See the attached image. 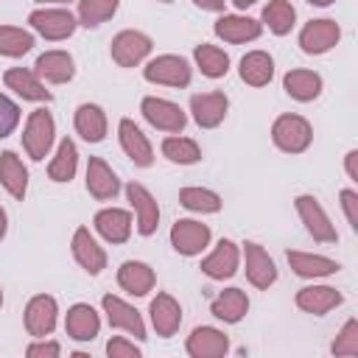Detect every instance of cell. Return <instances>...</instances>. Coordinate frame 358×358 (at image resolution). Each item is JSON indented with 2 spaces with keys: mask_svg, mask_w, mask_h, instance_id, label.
Listing matches in <instances>:
<instances>
[{
  "mask_svg": "<svg viewBox=\"0 0 358 358\" xmlns=\"http://www.w3.org/2000/svg\"><path fill=\"white\" fill-rule=\"evenodd\" d=\"M39 78L50 81V84H67L73 76H76V64H73V56L64 53V50H48L36 59V70H34Z\"/></svg>",
  "mask_w": 358,
  "mask_h": 358,
  "instance_id": "cell-23",
  "label": "cell"
},
{
  "mask_svg": "<svg viewBox=\"0 0 358 358\" xmlns=\"http://www.w3.org/2000/svg\"><path fill=\"white\" fill-rule=\"evenodd\" d=\"M39 3H64V0H39Z\"/></svg>",
  "mask_w": 358,
  "mask_h": 358,
  "instance_id": "cell-51",
  "label": "cell"
},
{
  "mask_svg": "<svg viewBox=\"0 0 358 358\" xmlns=\"http://www.w3.org/2000/svg\"><path fill=\"white\" fill-rule=\"evenodd\" d=\"M210 243V227L201 221H190V218H179L171 227V246L179 255H199L204 246Z\"/></svg>",
  "mask_w": 358,
  "mask_h": 358,
  "instance_id": "cell-8",
  "label": "cell"
},
{
  "mask_svg": "<svg viewBox=\"0 0 358 358\" xmlns=\"http://www.w3.org/2000/svg\"><path fill=\"white\" fill-rule=\"evenodd\" d=\"M0 305H3V291H0Z\"/></svg>",
  "mask_w": 358,
  "mask_h": 358,
  "instance_id": "cell-52",
  "label": "cell"
},
{
  "mask_svg": "<svg viewBox=\"0 0 358 358\" xmlns=\"http://www.w3.org/2000/svg\"><path fill=\"white\" fill-rule=\"evenodd\" d=\"M294 20H296V11H294V6L288 0H268L263 6V22L277 36H285L294 28Z\"/></svg>",
  "mask_w": 358,
  "mask_h": 358,
  "instance_id": "cell-35",
  "label": "cell"
},
{
  "mask_svg": "<svg viewBox=\"0 0 358 358\" xmlns=\"http://www.w3.org/2000/svg\"><path fill=\"white\" fill-rule=\"evenodd\" d=\"M151 53V39L143 31H120L112 39V59L120 67H134Z\"/></svg>",
  "mask_w": 358,
  "mask_h": 358,
  "instance_id": "cell-10",
  "label": "cell"
},
{
  "mask_svg": "<svg viewBox=\"0 0 358 358\" xmlns=\"http://www.w3.org/2000/svg\"><path fill=\"white\" fill-rule=\"evenodd\" d=\"M76 168H78V151H76V143L70 137H64L56 148V157L50 159L48 165V176L53 182H70L76 176Z\"/></svg>",
  "mask_w": 358,
  "mask_h": 358,
  "instance_id": "cell-34",
  "label": "cell"
},
{
  "mask_svg": "<svg viewBox=\"0 0 358 358\" xmlns=\"http://www.w3.org/2000/svg\"><path fill=\"white\" fill-rule=\"evenodd\" d=\"M6 229H8V218H6V210L0 207V241L6 238Z\"/></svg>",
  "mask_w": 358,
  "mask_h": 358,
  "instance_id": "cell-48",
  "label": "cell"
},
{
  "mask_svg": "<svg viewBox=\"0 0 358 358\" xmlns=\"http://www.w3.org/2000/svg\"><path fill=\"white\" fill-rule=\"evenodd\" d=\"M34 48V36L17 25H0V56H25Z\"/></svg>",
  "mask_w": 358,
  "mask_h": 358,
  "instance_id": "cell-39",
  "label": "cell"
},
{
  "mask_svg": "<svg viewBox=\"0 0 358 358\" xmlns=\"http://www.w3.org/2000/svg\"><path fill=\"white\" fill-rule=\"evenodd\" d=\"M193 56H196L199 70H201L207 78H221V76H227V70H229V56H227L221 48H215V45L201 42V45L193 50Z\"/></svg>",
  "mask_w": 358,
  "mask_h": 358,
  "instance_id": "cell-36",
  "label": "cell"
},
{
  "mask_svg": "<svg viewBox=\"0 0 358 358\" xmlns=\"http://www.w3.org/2000/svg\"><path fill=\"white\" fill-rule=\"evenodd\" d=\"M333 355H358V322L355 319H350V322H344V327H341V333L336 336V341H333Z\"/></svg>",
  "mask_w": 358,
  "mask_h": 358,
  "instance_id": "cell-41",
  "label": "cell"
},
{
  "mask_svg": "<svg viewBox=\"0 0 358 358\" xmlns=\"http://www.w3.org/2000/svg\"><path fill=\"white\" fill-rule=\"evenodd\" d=\"M148 310H151V324H154L157 336L168 338V336H173L179 330V324H182V308H179V302L171 294H157L151 299V308Z\"/></svg>",
  "mask_w": 358,
  "mask_h": 358,
  "instance_id": "cell-20",
  "label": "cell"
},
{
  "mask_svg": "<svg viewBox=\"0 0 358 358\" xmlns=\"http://www.w3.org/2000/svg\"><path fill=\"white\" fill-rule=\"evenodd\" d=\"M117 3L120 0H81L78 3V22L87 28H95L117 11Z\"/></svg>",
  "mask_w": 358,
  "mask_h": 358,
  "instance_id": "cell-40",
  "label": "cell"
},
{
  "mask_svg": "<svg viewBox=\"0 0 358 358\" xmlns=\"http://www.w3.org/2000/svg\"><path fill=\"white\" fill-rule=\"evenodd\" d=\"M92 224H95L98 235H101L103 241H109V243H126L129 235H131V215H129L126 210H120V207H106V210H101Z\"/></svg>",
  "mask_w": 358,
  "mask_h": 358,
  "instance_id": "cell-21",
  "label": "cell"
},
{
  "mask_svg": "<svg viewBox=\"0 0 358 358\" xmlns=\"http://www.w3.org/2000/svg\"><path fill=\"white\" fill-rule=\"evenodd\" d=\"M126 196L137 213V232L140 235H154L157 224H159V207L154 201V196L140 185V182H129L126 185Z\"/></svg>",
  "mask_w": 358,
  "mask_h": 358,
  "instance_id": "cell-13",
  "label": "cell"
},
{
  "mask_svg": "<svg viewBox=\"0 0 358 358\" xmlns=\"http://www.w3.org/2000/svg\"><path fill=\"white\" fill-rule=\"evenodd\" d=\"M117 134H120V145H123L126 157H129L137 168H148V165L154 162V148H151L148 137L140 131V126H137L134 120L123 117L120 126H117Z\"/></svg>",
  "mask_w": 358,
  "mask_h": 358,
  "instance_id": "cell-12",
  "label": "cell"
},
{
  "mask_svg": "<svg viewBox=\"0 0 358 358\" xmlns=\"http://www.w3.org/2000/svg\"><path fill=\"white\" fill-rule=\"evenodd\" d=\"M64 330H67V336L76 338V341H92V338L98 336V330H101V319H98V313L92 310V305L78 302V305H73V308L67 310Z\"/></svg>",
  "mask_w": 358,
  "mask_h": 358,
  "instance_id": "cell-24",
  "label": "cell"
},
{
  "mask_svg": "<svg viewBox=\"0 0 358 358\" xmlns=\"http://www.w3.org/2000/svg\"><path fill=\"white\" fill-rule=\"evenodd\" d=\"M3 81H6L8 90H14V92H17L20 98H25V101H50V98H53L50 90H45V84L39 81V76L31 73V70H25V67H11V70H6Z\"/></svg>",
  "mask_w": 358,
  "mask_h": 358,
  "instance_id": "cell-25",
  "label": "cell"
},
{
  "mask_svg": "<svg viewBox=\"0 0 358 358\" xmlns=\"http://www.w3.org/2000/svg\"><path fill=\"white\" fill-rule=\"evenodd\" d=\"M310 6H330V3H336V0H308Z\"/></svg>",
  "mask_w": 358,
  "mask_h": 358,
  "instance_id": "cell-50",
  "label": "cell"
},
{
  "mask_svg": "<svg viewBox=\"0 0 358 358\" xmlns=\"http://www.w3.org/2000/svg\"><path fill=\"white\" fill-rule=\"evenodd\" d=\"M344 165H347V176H350L352 182H358V151H350Z\"/></svg>",
  "mask_w": 358,
  "mask_h": 358,
  "instance_id": "cell-46",
  "label": "cell"
},
{
  "mask_svg": "<svg viewBox=\"0 0 358 358\" xmlns=\"http://www.w3.org/2000/svg\"><path fill=\"white\" fill-rule=\"evenodd\" d=\"M53 134H56V123H53V115L48 109H34L28 115V123H25V131H22V148L28 151L31 159H45L50 145H53Z\"/></svg>",
  "mask_w": 358,
  "mask_h": 358,
  "instance_id": "cell-2",
  "label": "cell"
},
{
  "mask_svg": "<svg viewBox=\"0 0 358 358\" xmlns=\"http://www.w3.org/2000/svg\"><path fill=\"white\" fill-rule=\"evenodd\" d=\"M341 207H344V215H347L350 227L358 232V193L355 190H341Z\"/></svg>",
  "mask_w": 358,
  "mask_h": 358,
  "instance_id": "cell-44",
  "label": "cell"
},
{
  "mask_svg": "<svg viewBox=\"0 0 358 358\" xmlns=\"http://www.w3.org/2000/svg\"><path fill=\"white\" fill-rule=\"evenodd\" d=\"M271 140L285 154H302L313 140V129L302 115H280L271 126Z\"/></svg>",
  "mask_w": 358,
  "mask_h": 358,
  "instance_id": "cell-1",
  "label": "cell"
},
{
  "mask_svg": "<svg viewBox=\"0 0 358 358\" xmlns=\"http://www.w3.org/2000/svg\"><path fill=\"white\" fill-rule=\"evenodd\" d=\"M229 101L224 92H196L190 98V112L201 129H215L227 117Z\"/></svg>",
  "mask_w": 358,
  "mask_h": 358,
  "instance_id": "cell-14",
  "label": "cell"
},
{
  "mask_svg": "<svg viewBox=\"0 0 358 358\" xmlns=\"http://www.w3.org/2000/svg\"><path fill=\"white\" fill-rule=\"evenodd\" d=\"M145 81L151 84H165V87H187L190 84V64L187 59L182 56H173V53H165V56H157L145 64L143 70Z\"/></svg>",
  "mask_w": 358,
  "mask_h": 358,
  "instance_id": "cell-3",
  "label": "cell"
},
{
  "mask_svg": "<svg viewBox=\"0 0 358 358\" xmlns=\"http://www.w3.org/2000/svg\"><path fill=\"white\" fill-rule=\"evenodd\" d=\"M162 3H171V0H162Z\"/></svg>",
  "mask_w": 358,
  "mask_h": 358,
  "instance_id": "cell-53",
  "label": "cell"
},
{
  "mask_svg": "<svg viewBox=\"0 0 358 358\" xmlns=\"http://www.w3.org/2000/svg\"><path fill=\"white\" fill-rule=\"evenodd\" d=\"M288 266L294 268V274L316 280V277H330L338 271V263L322 255H308V252H288Z\"/></svg>",
  "mask_w": 358,
  "mask_h": 358,
  "instance_id": "cell-32",
  "label": "cell"
},
{
  "mask_svg": "<svg viewBox=\"0 0 358 358\" xmlns=\"http://www.w3.org/2000/svg\"><path fill=\"white\" fill-rule=\"evenodd\" d=\"M73 257L78 260V266L90 274H101L106 268V255L98 246V241L90 235L87 227H78L73 235Z\"/></svg>",
  "mask_w": 358,
  "mask_h": 358,
  "instance_id": "cell-18",
  "label": "cell"
},
{
  "mask_svg": "<svg viewBox=\"0 0 358 358\" xmlns=\"http://www.w3.org/2000/svg\"><path fill=\"white\" fill-rule=\"evenodd\" d=\"M296 305H299L305 313L324 316L327 310H333V308L341 305V294H338L336 288H330V285H308V288H299Z\"/></svg>",
  "mask_w": 358,
  "mask_h": 358,
  "instance_id": "cell-27",
  "label": "cell"
},
{
  "mask_svg": "<svg viewBox=\"0 0 358 358\" xmlns=\"http://www.w3.org/2000/svg\"><path fill=\"white\" fill-rule=\"evenodd\" d=\"M106 355H109V358H140V350H137L131 341L115 336V338H109V344H106Z\"/></svg>",
  "mask_w": 358,
  "mask_h": 358,
  "instance_id": "cell-43",
  "label": "cell"
},
{
  "mask_svg": "<svg viewBox=\"0 0 358 358\" xmlns=\"http://www.w3.org/2000/svg\"><path fill=\"white\" fill-rule=\"evenodd\" d=\"M243 260H246V280L255 288H268L277 280V266L260 243L246 241L243 243Z\"/></svg>",
  "mask_w": 358,
  "mask_h": 358,
  "instance_id": "cell-11",
  "label": "cell"
},
{
  "mask_svg": "<svg viewBox=\"0 0 358 358\" xmlns=\"http://www.w3.org/2000/svg\"><path fill=\"white\" fill-rule=\"evenodd\" d=\"M210 310H213L215 319H221L227 324H238L249 310V299H246V294L241 288H227L213 299Z\"/></svg>",
  "mask_w": 358,
  "mask_h": 358,
  "instance_id": "cell-29",
  "label": "cell"
},
{
  "mask_svg": "<svg viewBox=\"0 0 358 358\" xmlns=\"http://www.w3.org/2000/svg\"><path fill=\"white\" fill-rule=\"evenodd\" d=\"M296 213H299L305 229L313 235V241H319V243H336L338 241V235H336L327 213L322 210V204L313 196H308V193L305 196H296Z\"/></svg>",
  "mask_w": 358,
  "mask_h": 358,
  "instance_id": "cell-6",
  "label": "cell"
},
{
  "mask_svg": "<svg viewBox=\"0 0 358 358\" xmlns=\"http://www.w3.org/2000/svg\"><path fill=\"white\" fill-rule=\"evenodd\" d=\"M117 282H120L123 291H129V294H134V296H145V294L154 288L157 277H154V268H151L148 263L126 260V263L117 268Z\"/></svg>",
  "mask_w": 358,
  "mask_h": 358,
  "instance_id": "cell-26",
  "label": "cell"
},
{
  "mask_svg": "<svg viewBox=\"0 0 358 358\" xmlns=\"http://www.w3.org/2000/svg\"><path fill=\"white\" fill-rule=\"evenodd\" d=\"M28 22H31V28L36 31V34H42L45 39H67L73 31H76V17L70 14V11H64V8H39V11H34L31 17H28Z\"/></svg>",
  "mask_w": 358,
  "mask_h": 358,
  "instance_id": "cell-7",
  "label": "cell"
},
{
  "mask_svg": "<svg viewBox=\"0 0 358 358\" xmlns=\"http://www.w3.org/2000/svg\"><path fill=\"white\" fill-rule=\"evenodd\" d=\"M193 3L204 11H221L224 8V0H193Z\"/></svg>",
  "mask_w": 358,
  "mask_h": 358,
  "instance_id": "cell-47",
  "label": "cell"
},
{
  "mask_svg": "<svg viewBox=\"0 0 358 358\" xmlns=\"http://www.w3.org/2000/svg\"><path fill=\"white\" fill-rule=\"evenodd\" d=\"M59 352H62V347H59L56 341H34V344L25 350L28 358H56Z\"/></svg>",
  "mask_w": 358,
  "mask_h": 358,
  "instance_id": "cell-45",
  "label": "cell"
},
{
  "mask_svg": "<svg viewBox=\"0 0 358 358\" xmlns=\"http://www.w3.org/2000/svg\"><path fill=\"white\" fill-rule=\"evenodd\" d=\"M17 123H20V106L8 95L0 92V140L8 137L17 129Z\"/></svg>",
  "mask_w": 358,
  "mask_h": 358,
  "instance_id": "cell-42",
  "label": "cell"
},
{
  "mask_svg": "<svg viewBox=\"0 0 358 358\" xmlns=\"http://www.w3.org/2000/svg\"><path fill=\"white\" fill-rule=\"evenodd\" d=\"M87 190H90V196H95L98 201L115 199L117 190H120V182H117L115 171H112L101 157H90V162H87Z\"/></svg>",
  "mask_w": 358,
  "mask_h": 358,
  "instance_id": "cell-17",
  "label": "cell"
},
{
  "mask_svg": "<svg viewBox=\"0 0 358 358\" xmlns=\"http://www.w3.org/2000/svg\"><path fill=\"white\" fill-rule=\"evenodd\" d=\"M274 76V62L268 53L263 50H252L241 59V78L249 84V87H266Z\"/></svg>",
  "mask_w": 358,
  "mask_h": 358,
  "instance_id": "cell-33",
  "label": "cell"
},
{
  "mask_svg": "<svg viewBox=\"0 0 358 358\" xmlns=\"http://www.w3.org/2000/svg\"><path fill=\"white\" fill-rule=\"evenodd\" d=\"M140 112H143V117H145L154 129H159V131H182L185 123H187V115H185L173 101L154 98V95L143 98Z\"/></svg>",
  "mask_w": 358,
  "mask_h": 358,
  "instance_id": "cell-5",
  "label": "cell"
},
{
  "mask_svg": "<svg viewBox=\"0 0 358 358\" xmlns=\"http://www.w3.org/2000/svg\"><path fill=\"white\" fill-rule=\"evenodd\" d=\"M101 305H103V313H106V319H109L112 327L126 330V333H131L134 338H145V324H143L140 313H137L131 305H126L120 296H112V294H106Z\"/></svg>",
  "mask_w": 358,
  "mask_h": 358,
  "instance_id": "cell-15",
  "label": "cell"
},
{
  "mask_svg": "<svg viewBox=\"0 0 358 358\" xmlns=\"http://www.w3.org/2000/svg\"><path fill=\"white\" fill-rule=\"evenodd\" d=\"M76 131L87 143H101L106 137V115L98 103H81L76 109Z\"/></svg>",
  "mask_w": 358,
  "mask_h": 358,
  "instance_id": "cell-31",
  "label": "cell"
},
{
  "mask_svg": "<svg viewBox=\"0 0 358 358\" xmlns=\"http://www.w3.org/2000/svg\"><path fill=\"white\" fill-rule=\"evenodd\" d=\"M238 260H241V252L232 241H221L213 255H207L201 260V271L210 277V280H229L235 271H238Z\"/></svg>",
  "mask_w": 358,
  "mask_h": 358,
  "instance_id": "cell-19",
  "label": "cell"
},
{
  "mask_svg": "<svg viewBox=\"0 0 358 358\" xmlns=\"http://www.w3.org/2000/svg\"><path fill=\"white\" fill-rule=\"evenodd\" d=\"M282 87H285V92L294 101L308 103V101L319 98V92H322V76L313 73V70H288L285 78H282Z\"/></svg>",
  "mask_w": 358,
  "mask_h": 358,
  "instance_id": "cell-30",
  "label": "cell"
},
{
  "mask_svg": "<svg viewBox=\"0 0 358 358\" xmlns=\"http://www.w3.org/2000/svg\"><path fill=\"white\" fill-rule=\"evenodd\" d=\"M0 185L14 196V199H25L28 190V171L22 165V159L14 151H3L0 154Z\"/></svg>",
  "mask_w": 358,
  "mask_h": 358,
  "instance_id": "cell-28",
  "label": "cell"
},
{
  "mask_svg": "<svg viewBox=\"0 0 358 358\" xmlns=\"http://www.w3.org/2000/svg\"><path fill=\"white\" fill-rule=\"evenodd\" d=\"M232 3H235L238 8H249V6H255L257 0H232Z\"/></svg>",
  "mask_w": 358,
  "mask_h": 358,
  "instance_id": "cell-49",
  "label": "cell"
},
{
  "mask_svg": "<svg viewBox=\"0 0 358 358\" xmlns=\"http://www.w3.org/2000/svg\"><path fill=\"white\" fill-rule=\"evenodd\" d=\"M56 299L48 294H36L28 305H25V330L34 338H45L53 333L56 327Z\"/></svg>",
  "mask_w": 358,
  "mask_h": 358,
  "instance_id": "cell-9",
  "label": "cell"
},
{
  "mask_svg": "<svg viewBox=\"0 0 358 358\" xmlns=\"http://www.w3.org/2000/svg\"><path fill=\"white\" fill-rule=\"evenodd\" d=\"M179 204L193 210V213H218L221 210V196L207 187H182L179 190Z\"/></svg>",
  "mask_w": 358,
  "mask_h": 358,
  "instance_id": "cell-37",
  "label": "cell"
},
{
  "mask_svg": "<svg viewBox=\"0 0 358 358\" xmlns=\"http://www.w3.org/2000/svg\"><path fill=\"white\" fill-rule=\"evenodd\" d=\"M215 36H221L224 42H232V45H241V42H249V39H257L263 25L252 17H243V14H224L215 20Z\"/></svg>",
  "mask_w": 358,
  "mask_h": 358,
  "instance_id": "cell-16",
  "label": "cell"
},
{
  "mask_svg": "<svg viewBox=\"0 0 358 358\" xmlns=\"http://www.w3.org/2000/svg\"><path fill=\"white\" fill-rule=\"evenodd\" d=\"M162 154L171 162H179V165H193V162L201 159V148L190 137H165L162 140Z\"/></svg>",
  "mask_w": 358,
  "mask_h": 358,
  "instance_id": "cell-38",
  "label": "cell"
},
{
  "mask_svg": "<svg viewBox=\"0 0 358 358\" xmlns=\"http://www.w3.org/2000/svg\"><path fill=\"white\" fill-rule=\"evenodd\" d=\"M338 39H341V28L336 20H310L299 34V48L308 56H319L336 48Z\"/></svg>",
  "mask_w": 358,
  "mask_h": 358,
  "instance_id": "cell-4",
  "label": "cell"
},
{
  "mask_svg": "<svg viewBox=\"0 0 358 358\" xmlns=\"http://www.w3.org/2000/svg\"><path fill=\"white\" fill-rule=\"evenodd\" d=\"M229 350V338L215 327H196L187 336V352L193 358H221Z\"/></svg>",
  "mask_w": 358,
  "mask_h": 358,
  "instance_id": "cell-22",
  "label": "cell"
}]
</instances>
